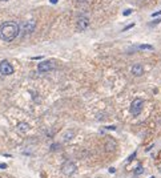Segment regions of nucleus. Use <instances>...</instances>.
<instances>
[{"label":"nucleus","instance_id":"nucleus-1","mask_svg":"<svg viewBox=\"0 0 161 178\" xmlns=\"http://www.w3.org/2000/svg\"><path fill=\"white\" fill-rule=\"evenodd\" d=\"M20 33L19 24L15 21H6L0 25V39L7 43L13 41Z\"/></svg>","mask_w":161,"mask_h":178},{"label":"nucleus","instance_id":"nucleus-2","mask_svg":"<svg viewBox=\"0 0 161 178\" xmlns=\"http://www.w3.org/2000/svg\"><path fill=\"white\" fill-rule=\"evenodd\" d=\"M19 28H20L19 35H22V36L32 33V32L36 29V20H33V19L27 20V21H24L22 25H19Z\"/></svg>","mask_w":161,"mask_h":178},{"label":"nucleus","instance_id":"nucleus-3","mask_svg":"<svg viewBox=\"0 0 161 178\" xmlns=\"http://www.w3.org/2000/svg\"><path fill=\"white\" fill-rule=\"evenodd\" d=\"M76 170H77V166L75 162L72 161H65V162L61 165V173H63L65 177H71L72 174H75Z\"/></svg>","mask_w":161,"mask_h":178},{"label":"nucleus","instance_id":"nucleus-4","mask_svg":"<svg viewBox=\"0 0 161 178\" xmlns=\"http://www.w3.org/2000/svg\"><path fill=\"white\" fill-rule=\"evenodd\" d=\"M142 108H144V101L141 98H135L132 101V105H130V113L133 116H139L141 113Z\"/></svg>","mask_w":161,"mask_h":178},{"label":"nucleus","instance_id":"nucleus-5","mask_svg":"<svg viewBox=\"0 0 161 178\" xmlns=\"http://www.w3.org/2000/svg\"><path fill=\"white\" fill-rule=\"evenodd\" d=\"M55 66H56V64L52 61V60H44V61H41V63H39L37 65V71L40 73H44V72H49V71H52V69H55Z\"/></svg>","mask_w":161,"mask_h":178},{"label":"nucleus","instance_id":"nucleus-6","mask_svg":"<svg viewBox=\"0 0 161 178\" xmlns=\"http://www.w3.org/2000/svg\"><path fill=\"white\" fill-rule=\"evenodd\" d=\"M13 66L11 65L8 61H6V60H3V61H0V73L4 76H10L13 73Z\"/></svg>","mask_w":161,"mask_h":178},{"label":"nucleus","instance_id":"nucleus-7","mask_svg":"<svg viewBox=\"0 0 161 178\" xmlns=\"http://www.w3.org/2000/svg\"><path fill=\"white\" fill-rule=\"evenodd\" d=\"M88 27H89V20H88V17H80V19L77 20V29H79L80 32L85 31Z\"/></svg>","mask_w":161,"mask_h":178},{"label":"nucleus","instance_id":"nucleus-8","mask_svg":"<svg viewBox=\"0 0 161 178\" xmlns=\"http://www.w3.org/2000/svg\"><path fill=\"white\" fill-rule=\"evenodd\" d=\"M130 72H132L133 76H136V77H140V76L144 75V66L141 64H135L130 69Z\"/></svg>","mask_w":161,"mask_h":178},{"label":"nucleus","instance_id":"nucleus-9","mask_svg":"<svg viewBox=\"0 0 161 178\" xmlns=\"http://www.w3.org/2000/svg\"><path fill=\"white\" fill-rule=\"evenodd\" d=\"M16 129H17L20 133H27V132L29 130V125L27 122H19L17 126H16Z\"/></svg>","mask_w":161,"mask_h":178},{"label":"nucleus","instance_id":"nucleus-10","mask_svg":"<svg viewBox=\"0 0 161 178\" xmlns=\"http://www.w3.org/2000/svg\"><path fill=\"white\" fill-rule=\"evenodd\" d=\"M115 149H116V142L113 140H108L107 144H105V150L107 152H115Z\"/></svg>","mask_w":161,"mask_h":178},{"label":"nucleus","instance_id":"nucleus-11","mask_svg":"<svg viewBox=\"0 0 161 178\" xmlns=\"http://www.w3.org/2000/svg\"><path fill=\"white\" fill-rule=\"evenodd\" d=\"M136 48L140 51H153L155 49L153 45H151V44H140V45H137Z\"/></svg>","mask_w":161,"mask_h":178},{"label":"nucleus","instance_id":"nucleus-12","mask_svg":"<svg viewBox=\"0 0 161 178\" xmlns=\"http://www.w3.org/2000/svg\"><path fill=\"white\" fill-rule=\"evenodd\" d=\"M142 173H144V166L139 165L136 169H135V172H133V174H135V175H140V174H142Z\"/></svg>","mask_w":161,"mask_h":178},{"label":"nucleus","instance_id":"nucleus-13","mask_svg":"<svg viewBox=\"0 0 161 178\" xmlns=\"http://www.w3.org/2000/svg\"><path fill=\"white\" fill-rule=\"evenodd\" d=\"M73 130H69V132H67L65 134H64V141H68V140H72L73 138Z\"/></svg>","mask_w":161,"mask_h":178},{"label":"nucleus","instance_id":"nucleus-14","mask_svg":"<svg viewBox=\"0 0 161 178\" xmlns=\"http://www.w3.org/2000/svg\"><path fill=\"white\" fill-rule=\"evenodd\" d=\"M161 23V17H158V19H156V20H153V21H151L149 23V27H153V25H157V24H160Z\"/></svg>","mask_w":161,"mask_h":178},{"label":"nucleus","instance_id":"nucleus-15","mask_svg":"<svg viewBox=\"0 0 161 178\" xmlns=\"http://www.w3.org/2000/svg\"><path fill=\"white\" fill-rule=\"evenodd\" d=\"M135 25H136V24H135V23H130V24L125 25V27H124V28H123V32H125V31H129V29H130V28H133Z\"/></svg>","mask_w":161,"mask_h":178},{"label":"nucleus","instance_id":"nucleus-16","mask_svg":"<svg viewBox=\"0 0 161 178\" xmlns=\"http://www.w3.org/2000/svg\"><path fill=\"white\" fill-rule=\"evenodd\" d=\"M136 156H137V152H133V153L130 154L129 157H128V159H126V161H128V162H130L132 159H135V158H136Z\"/></svg>","mask_w":161,"mask_h":178},{"label":"nucleus","instance_id":"nucleus-17","mask_svg":"<svg viewBox=\"0 0 161 178\" xmlns=\"http://www.w3.org/2000/svg\"><path fill=\"white\" fill-rule=\"evenodd\" d=\"M132 12H133V10H130V8H128V10H125V11H124V12H123V16H129Z\"/></svg>","mask_w":161,"mask_h":178},{"label":"nucleus","instance_id":"nucleus-18","mask_svg":"<svg viewBox=\"0 0 161 178\" xmlns=\"http://www.w3.org/2000/svg\"><path fill=\"white\" fill-rule=\"evenodd\" d=\"M161 15V10H158V11H156V12H153V13H152V17H157V16H160Z\"/></svg>","mask_w":161,"mask_h":178},{"label":"nucleus","instance_id":"nucleus-19","mask_svg":"<svg viewBox=\"0 0 161 178\" xmlns=\"http://www.w3.org/2000/svg\"><path fill=\"white\" fill-rule=\"evenodd\" d=\"M57 149H60V145L53 144V145H52V146H51V150H57Z\"/></svg>","mask_w":161,"mask_h":178},{"label":"nucleus","instance_id":"nucleus-20","mask_svg":"<svg viewBox=\"0 0 161 178\" xmlns=\"http://www.w3.org/2000/svg\"><path fill=\"white\" fill-rule=\"evenodd\" d=\"M7 168H8L7 163H0V169H7Z\"/></svg>","mask_w":161,"mask_h":178},{"label":"nucleus","instance_id":"nucleus-21","mask_svg":"<svg viewBox=\"0 0 161 178\" xmlns=\"http://www.w3.org/2000/svg\"><path fill=\"white\" fill-rule=\"evenodd\" d=\"M43 59V56H35V57H32V60H41Z\"/></svg>","mask_w":161,"mask_h":178},{"label":"nucleus","instance_id":"nucleus-22","mask_svg":"<svg viewBox=\"0 0 161 178\" xmlns=\"http://www.w3.org/2000/svg\"><path fill=\"white\" fill-rule=\"evenodd\" d=\"M109 173H116V169H115V168H109Z\"/></svg>","mask_w":161,"mask_h":178},{"label":"nucleus","instance_id":"nucleus-23","mask_svg":"<svg viewBox=\"0 0 161 178\" xmlns=\"http://www.w3.org/2000/svg\"><path fill=\"white\" fill-rule=\"evenodd\" d=\"M107 129H111V130H115V129H116V126H107Z\"/></svg>","mask_w":161,"mask_h":178},{"label":"nucleus","instance_id":"nucleus-24","mask_svg":"<svg viewBox=\"0 0 161 178\" xmlns=\"http://www.w3.org/2000/svg\"><path fill=\"white\" fill-rule=\"evenodd\" d=\"M49 1H51L52 4H57V1H59V0H49Z\"/></svg>","mask_w":161,"mask_h":178},{"label":"nucleus","instance_id":"nucleus-25","mask_svg":"<svg viewBox=\"0 0 161 178\" xmlns=\"http://www.w3.org/2000/svg\"><path fill=\"white\" fill-rule=\"evenodd\" d=\"M3 1H8V0H3Z\"/></svg>","mask_w":161,"mask_h":178},{"label":"nucleus","instance_id":"nucleus-26","mask_svg":"<svg viewBox=\"0 0 161 178\" xmlns=\"http://www.w3.org/2000/svg\"><path fill=\"white\" fill-rule=\"evenodd\" d=\"M151 178H155V177H151Z\"/></svg>","mask_w":161,"mask_h":178}]
</instances>
